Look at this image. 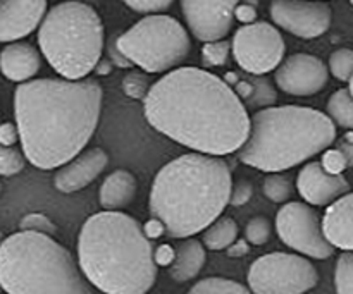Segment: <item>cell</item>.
<instances>
[{
    "instance_id": "obj_1",
    "label": "cell",
    "mask_w": 353,
    "mask_h": 294,
    "mask_svg": "<svg viewBox=\"0 0 353 294\" xmlns=\"http://www.w3.org/2000/svg\"><path fill=\"white\" fill-rule=\"evenodd\" d=\"M152 127L193 151L230 155L250 134L243 100L219 76L199 67H178L150 86L143 100Z\"/></svg>"
},
{
    "instance_id": "obj_2",
    "label": "cell",
    "mask_w": 353,
    "mask_h": 294,
    "mask_svg": "<svg viewBox=\"0 0 353 294\" xmlns=\"http://www.w3.org/2000/svg\"><path fill=\"white\" fill-rule=\"evenodd\" d=\"M102 96V86L92 78L21 83L14 114L28 160L50 171L78 157L99 126Z\"/></svg>"
},
{
    "instance_id": "obj_3",
    "label": "cell",
    "mask_w": 353,
    "mask_h": 294,
    "mask_svg": "<svg viewBox=\"0 0 353 294\" xmlns=\"http://www.w3.org/2000/svg\"><path fill=\"white\" fill-rule=\"evenodd\" d=\"M230 165L219 155H181L157 172L148 209L164 222L165 234L185 240L205 231L231 202Z\"/></svg>"
},
{
    "instance_id": "obj_4",
    "label": "cell",
    "mask_w": 353,
    "mask_h": 294,
    "mask_svg": "<svg viewBox=\"0 0 353 294\" xmlns=\"http://www.w3.org/2000/svg\"><path fill=\"white\" fill-rule=\"evenodd\" d=\"M78 264L93 288L109 294L150 291L159 269L143 226L116 210L95 213L83 224Z\"/></svg>"
},
{
    "instance_id": "obj_5",
    "label": "cell",
    "mask_w": 353,
    "mask_h": 294,
    "mask_svg": "<svg viewBox=\"0 0 353 294\" xmlns=\"http://www.w3.org/2000/svg\"><path fill=\"white\" fill-rule=\"evenodd\" d=\"M336 140L334 120L310 107H268L250 117V134L238 150L245 165L264 172L296 167Z\"/></svg>"
},
{
    "instance_id": "obj_6",
    "label": "cell",
    "mask_w": 353,
    "mask_h": 294,
    "mask_svg": "<svg viewBox=\"0 0 353 294\" xmlns=\"http://www.w3.org/2000/svg\"><path fill=\"white\" fill-rule=\"evenodd\" d=\"M0 284L10 294H90L72 255L50 234L19 231L0 244Z\"/></svg>"
},
{
    "instance_id": "obj_7",
    "label": "cell",
    "mask_w": 353,
    "mask_h": 294,
    "mask_svg": "<svg viewBox=\"0 0 353 294\" xmlns=\"http://www.w3.org/2000/svg\"><path fill=\"white\" fill-rule=\"evenodd\" d=\"M103 24L95 9L68 0L45 14L38 30L43 57L65 79H83L95 71L103 52Z\"/></svg>"
},
{
    "instance_id": "obj_8",
    "label": "cell",
    "mask_w": 353,
    "mask_h": 294,
    "mask_svg": "<svg viewBox=\"0 0 353 294\" xmlns=\"http://www.w3.org/2000/svg\"><path fill=\"white\" fill-rule=\"evenodd\" d=\"M116 47L131 64L157 74L181 64L192 50V40L178 19L159 12L148 14L124 31Z\"/></svg>"
},
{
    "instance_id": "obj_9",
    "label": "cell",
    "mask_w": 353,
    "mask_h": 294,
    "mask_svg": "<svg viewBox=\"0 0 353 294\" xmlns=\"http://www.w3.org/2000/svg\"><path fill=\"white\" fill-rule=\"evenodd\" d=\"M319 272L302 255L268 253L257 258L248 271V288L257 294H300L314 289Z\"/></svg>"
},
{
    "instance_id": "obj_10",
    "label": "cell",
    "mask_w": 353,
    "mask_h": 294,
    "mask_svg": "<svg viewBox=\"0 0 353 294\" xmlns=\"http://www.w3.org/2000/svg\"><path fill=\"white\" fill-rule=\"evenodd\" d=\"M276 231L286 246L305 257L326 260L334 253L324 234L323 220L307 203L286 202L276 216Z\"/></svg>"
},
{
    "instance_id": "obj_11",
    "label": "cell",
    "mask_w": 353,
    "mask_h": 294,
    "mask_svg": "<svg viewBox=\"0 0 353 294\" xmlns=\"http://www.w3.org/2000/svg\"><path fill=\"white\" fill-rule=\"evenodd\" d=\"M233 57L245 72L254 76L268 74L285 61L286 45L281 33L265 21H254L234 33Z\"/></svg>"
},
{
    "instance_id": "obj_12",
    "label": "cell",
    "mask_w": 353,
    "mask_h": 294,
    "mask_svg": "<svg viewBox=\"0 0 353 294\" xmlns=\"http://www.w3.org/2000/svg\"><path fill=\"white\" fill-rule=\"evenodd\" d=\"M269 12L279 28L305 40L323 36L333 19L324 0H272Z\"/></svg>"
},
{
    "instance_id": "obj_13",
    "label": "cell",
    "mask_w": 353,
    "mask_h": 294,
    "mask_svg": "<svg viewBox=\"0 0 353 294\" xmlns=\"http://www.w3.org/2000/svg\"><path fill=\"white\" fill-rule=\"evenodd\" d=\"M276 85L293 96H310L323 92L330 81V69L319 57L310 54H295L276 69Z\"/></svg>"
},
{
    "instance_id": "obj_14",
    "label": "cell",
    "mask_w": 353,
    "mask_h": 294,
    "mask_svg": "<svg viewBox=\"0 0 353 294\" xmlns=\"http://www.w3.org/2000/svg\"><path fill=\"white\" fill-rule=\"evenodd\" d=\"M240 0H181L183 14L193 36L200 41L223 40L233 28Z\"/></svg>"
},
{
    "instance_id": "obj_15",
    "label": "cell",
    "mask_w": 353,
    "mask_h": 294,
    "mask_svg": "<svg viewBox=\"0 0 353 294\" xmlns=\"http://www.w3.org/2000/svg\"><path fill=\"white\" fill-rule=\"evenodd\" d=\"M47 14V0H0V43L33 33Z\"/></svg>"
},
{
    "instance_id": "obj_16",
    "label": "cell",
    "mask_w": 353,
    "mask_h": 294,
    "mask_svg": "<svg viewBox=\"0 0 353 294\" xmlns=\"http://www.w3.org/2000/svg\"><path fill=\"white\" fill-rule=\"evenodd\" d=\"M296 189L307 203L326 207L350 191L343 174H331L321 162H309L296 178Z\"/></svg>"
},
{
    "instance_id": "obj_17",
    "label": "cell",
    "mask_w": 353,
    "mask_h": 294,
    "mask_svg": "<svg viewBox=\"0 0 353 294\" xmlns=\"http://www.w3.org/2000/svg\"><path fill=\"white\" fill-rule=\"evenodd\" d=\"M109 164L102 148H90L69 160L54 176V186L61 193H76L92 185Z\"/></svg>"
},
{
    "instance_id": "obj_18",
    "label": "cell",
    "mask_w": 353,
    "mask_h": 294,
    "mask_svg": "<svg viewBox=\"0 0 353 294\" xmlns=\"http://www.w3.org/2000/svg\"><path fill=\"white\" fill-rule=\"evenodd\" d=\"M40 67V52L26 41H10L0 52V71L10 81H30L38 74Z\"/></svg>"
},
{
    "instance_id": "obj_19",
    "label": "cell",
    "mask_w": 353,
    "mask_h": 294,
    "mask_svg": "<svg viewBox=\"0 0 353 294\" xmlns=\"http://www.w3.org/2000/svg\"><path fill=\"white\" fill-rule=\"evenodd\" d=\"M327 241L340 250H353V193H345L330 203L323 217Z\"/></svg>"
},
{
    "instance_id": "obj_20",
    "label": "cell",
    "mask_w": 353,
    "mask_h": 294,
    "mask_svg": "<svg viewBox=\"0 0 353 294\" xmlns=\"http://www.w3.org/2000/svg\"><path fill=\"white\" fill-rule=\"evenodd\" d=\"M137 178L126 169H116L100 186L99 202L103 210H123L137 195Z\"/></svg>"
},
{
    "instance_id": "obj_21",
    "label": "cell",
    "mask_w": 353,
    "mask_h": 294,
    "mask_svg": "<svg viewBox=\"0 0 353 294\" xmlns=\"http://www.w3.org/2000/svg\"><path fill=\"white\" fill-rule=\"evenodd\" d=\"M207 262L205 244L199 240H186L181 241L176 248V258L169 267V274L176 282L183 284L200 274Z\"/></svg>"
},
{
    "instance_id": "obj_22",
    "label": "cell",
    "mask_w": 353,
    "mask_h": 294,
    "mask_svg": "<svg viewBox=\"0 0 353 294\" xmlns=\"http://www.w3.org/2000/svg\"><path fill=\"white\" fill-rule=\"evenodd\" d=\"M238 224L233 217H219L203 231V244L209 250H226L238 240Z\"/></svg>"
},
{
    "instance_id": "obj_23",
    "label": "cell",
    "mask_w": 353,
    "mask_h": 294,
    "mask_svg": "<svg viewBox=\"0 0 353 294\" xmlns=\"http://www.w3.org/2000/svg\"><path fill=\"white\" fill-rule=\"evenodd\" d=\"M327 116L345 129H353V95L348 90H338L327 102Z\"/></svg>"
},
{
    "instance_id": "obj_24",
    "label": "cell",
    "mask_w": 353,
    "mask_h": 294,
    "mask_svg": "<svg viewBox=\"0 0 353 294\" xmlns=\"http://www.w3.org/2000/svg\"><path fill=\"white\" fill-rule=\"evenodd\" d=\"M193 294H248L250 288L226 277H207L190 288Z\"/></svg>"
},
{
    "instance_id": "obj_25",
    "label": "cell",
    "mask_w": 353,
    "mask_h": 294,
    "mask_svg": "<svg viewBox=\"0 0 353 294\" xmlns=\"http://www.w3.org/2000/svg\"><path fill=\"white\" fill-rule=\"evenodd\" d=\"M292 181L281 172H269L268 178L264 179V195L265 198L274 203H286L293 196Z\"/></svg>"
},
{
    "instance_id": "obj_26",
    "label": "cell",
    "mask_w": 353,
    "mask_h": 294,
    "mask_svg": "<svg viewBox=\"0 0 353 294\" xmlns=\"http://www.w3.org/2000/svg\"><path fill=\"white\" fill-rule=\"evenodd\" d=\"M334 286L340 294H353V250H345L338 258Z\"/></svg>"
},
{
    "instance_id": "obj_27",
    "label": "cell",
    "mask_w": 353,
    "mask_h": 294,
    "mask_svg": "<svg viewBox=\"0 0 353 294\" xmlns=\"http://www.w3.org/2000/svg\"><path fill=\"white\" fill-rule=\"evenodd\" d=\"M231 43L223 40H212V41H203L202 47V59L205 65H212V67H221L228 62L231 54Z\"/></svg>"
},
{
    "instance_id": "obj_28",
    "label": "cell",
    "mask_w": 353,
    "mask_h": 294,
    "mask_svg": "<svg viewBox=\"0 0 353 294\" xmlns=\"http://www.w3.org/2000/svg\"><path fill=\"white\" fill-rule=\"evenodd\" d=\"M272 236V222L264 216L252 217L245 227V238L254 246H262Z\"/></svg>"
},
{
    "instance_id": "obj_29",
    "label": "cell",
    "mask_w": 353,
    "mask_h": 294,
    "mask_svg": "<svg viewBox=\"0 0 353 294\" xmlns=\"http://www.w3.org/2000/svg\"><path fill=\"white\" fill-rule=\"evenodd\" d=\"M24 162H26L24 151L17 150L16 147L0 145V176L10 178V176L19 174L24 169Z\"/></svg>"
},
{
    "instance_id": "obj_30",
    "label": "cell",
    "mask_w": 353,
    "mask_h": 294,
    "mask_svg": "<svg viewBox=\"0 0 353 294\" xmlns=\"http://www.w3.org/2000/svg\"><path fill=\"white\" fill-rule=\"evenodd\" d=\"M330 72L338 81H348L353 76V50L338 48L330 57Z\"/></svg>"
},
{
    "instance_id": "obj_31",
    "label": "cell",
    "mask_w": 353,
    "mask_h": 294,
    "mask_svg": "<svg viewBox=\"0 0 353 294\" xmlns=\"http://www.w3.org/2000/svg\"><path fill=\"white\" fill-rule=\"evenodd\" d=\"M250 81L254 85V92H252L250 105L254 107H269L276 102V90L272 88V83L268 78L262 76L250 74Z\"/></svg>"
},
{
    "instance_id": "obj_32",
    "label": "cell",
    "mask_w": 353,
    "mask_h": 294,
    "mask_svg": "<svg viewBox=\"0 0 353 294\" xmlns=\"http://www.w3.org/2000/svg\"><path fill=\"white\" fill-rule=\"evenodd\" d=\"M150 83L148 78L141 72H131L123 79V90L128 96L138 100H145L147 93L150 92Z\"/></svg>"
},
{
    "instance_id": "obj_33",
    "label": "cell",
    "mask_w": 353,
    "mask_h": 294,
    "mask_svg": "<svg viewBox=\"0 0 353 294\" xmlns=\"http://www.w3.org/2000/svg\"><path fill=\"white\" fill-rule=\"evenodd\" d=\"M21 231H34V233H43V234H54L57 231L55 224L48 219L43 213H28L21 219L19 222Z\"/></svg>"
},
{
    "instance_id": "obj_34",
    "label": "cell",
    "mask_w": 353,
    "mask_h": 294,
    "mask_svg": "<svg viewBox=\"0 0 353 294\" xmlns=\"http://www.w3.org/2000/svg\"><path fill=\"white\" fill-rule=\"evenodd\" d=\"M123 2L140 14H159L168 10L174 0H123Z\"/></svg>"
},
{
    "instance_id": "obj_35",
    "label": "cell",
    "mask_w": 353,
    "mask_h": 294,
    "mask_svg": "<svg viewBox=\"0 0 353 294\" xmlns=\"http://www.w3.org/2000/svg\"><path fill=\"white\" fill-rule=\"evenodd\" d=\"M323 167L331 174H343V171L348 169V162L345 155L338 148H326L321 160Z\"/></svg>"
},
{
    "instance_id": "obj_36",
    "label": "cell",
    "mask_w": 353,
    "mask_h": 294,
    "mask_svg": "<svg viewBox=\"0 0 353 294\" xmlns=\"http://www.w3.org/2000/svg\"><path fill=\"white\" fill-rule=\"evenodd\" d=\"M252 195H254V185L248 179H240L234 182L233 189H231V205L241 207L245 203L250 202Z\"/></svg>"
},
{
    "instance_id": "obj_37",
    "label": "cell",
    "mask_w": 353,
    "mask_h": 294,
    "mask_svg": "<svg viewBox=\"0 0 353 294\" xmlns=\"http://www.w3.org/2000/svg\"><path fill=\"white\" fill-rule=\"evenodd\" d=\"M176 258V248L171 244H159L154 250V260L157 267H171Z\"/></svg>"
},
{
    "instance_id": "obj_38",
    "label": "cell",
    "mask_w": 353,
    "mask_h": 294,
    "mask_svg": "<svg viewBox=\"0 0 353 294\" xmlns=\"http://www.w3.org/2000/svg\"><path fill=\"white\" fill-rule=\"evenodd\" d=\"M17 141H21L19 127H17V124H12V123L0 124V145L14 147Z\"/></svg>"
},
{
    "instance_id": "obj_39",
    "label": "cell",
    "mask_w": 353,
    "mask_h": 294,
    "mask_svg": "<svg viewBox=\"0 0 353 294\" xmlns=\"http://www.w3.org/2000/svg\"><path fill=\"white\" fill-rule=\"evenodd\" d=\"M143 233L147 234L148 240H161L165 234V226L161 219L157 217H152L147 224L143 226Z\"/></svg>"
},
{
    "instance_id": "obj_40",
    "label": "cell",
    "mask_w": 353,
    "mask_h": 294,
    "mask_svg": "<svg viewBox=\"0 0 353 294\" xmlns=\"http://www.w3.org/2000/svg\"><path fill=\"white\" fill-rule=\"evenodd\" d=\"M336 148L345 155L348 162V167H353V131H348L338 140Z\"/></svg>"
},
{
    "instance_id": "obj_41",
    "label": "cell",
    "mask_w": 353,
    "mask_h": 294,
    "mask_svg": "<svg viewBox=\"0 0 353 294\" xmlns=\"http://www.w3.org/2000/svg\"><path fill=\"white\" fill-rule=\"evenodd\" d=\"M226 255L230 258L245 257V255H248V251H250V243L247 241V238H245V240H236L231 246L226 248Z\"/></svg>"
},
{
    "instance_id": "obj_42",
    "label": "cell",
    "mask_w": 353,
    "mask_h": 294,
    "mask_svg": "<svg viewBox=\"0 0 353 294\" xmlns=\"http://www.w3.org/2000/svg\"><path fill=\"white\" fill-rule=\"evenodd\" d=\"M234 19L241 21V23L245 24L254 23V21L257 19V10L252 6H240V3H238L236 10H234Z\"/></svg>"
},
{
    "instance_id": "obj_43",
    "label": "cell",
    "mask_w": 353,
    "mask_h": 294,
    "mask_svg": "<svg viewBox=\"0 0 353 294\" xmlns=\"http://www.w3.org/2000/svg\"><path fill=\"white\" fill-rule=\"evenodd\" d=\"M348 92H350L352 95H353V76H352L350 79H348Z\"/></svg>"
},
{
    "instance_id": "obj_44",
    "label": "cell",
    "mask_w": 353,
    "mask_h": 294,
    "mask_svg": "<svg viewBox=\"0 0 353 294\" xmlns=\"http://www.w3.org/2000/svg\"><path fill=\"white\" fill-rule=\"evenodd\" d=\"M2 241H3V236H2V233H0V244H2Z\"/></svg>"
},
{
    "instance_id": "obj_45",
    "label": "cell",
    "mask_w": 353,
    "mask_h": 294,
    "mask_svg": "<svg viewBox=\"0 0 353 294\" xmlns=\"http://www.w3.org/2000/svg\"><path fill=\"white\" fill-rule=\"evenodd\" d=\"M0 193H2V182H0Z\"/></svg>"
},
{
    "instance_id": "obj_46",
    "label": "cell",
    "mask_w": 353,
    "mask_h": 294,
    "mask_svg": "<svg viewBox=\"0 0 353 294\" xmlns=\"http://www.w3.org/2000/svg\"><path fill=\"white\" fill-rule=\"evenodd\" d=\"M0 291H3V289H2V284H0Z\"/></svg>"
},
{
    "instance_id": "obj_47",
    "label": "cell",
    "mask_w": 353,
    "mask_h": 294,
    "mask_svg": "<svg viewBox=\"0 0 353 294\" xmlns=\"http://www.w3.org/2000/svg\"><path fill=\"white\" fill-rule=\"evenodd\" d=\"M352 3H353V0H352Z\"/></svg>"
}]
</instances>
